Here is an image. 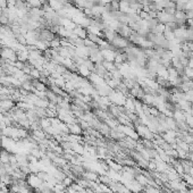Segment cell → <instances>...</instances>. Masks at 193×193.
<instances>
[{"mask_svg": "<svg viewBox=\"0 0 193 193\" xmlns=\"http://www.w3.org/2000/svg\"><path fill=\"white\" fill-rule=\"evenodd\" d=\"M56 38L55 33L49 30V28H41L40 32H39V40L41 41H47V42H51V40H53Z\"/></svg>", "mask_w": 193, "mask_h": 193, "instance_id": "7a4b0ae2", "label": "cell"}, {"mask_svg": "<svg viewBox=\"0 0 193 193\" xmlns=\"http://www.w3.org/2000/svg\"><path fill=\"white\" fill-rule=\"evenodd\" d=\"M17 0H7V7L10 8V7H15V4H16Z\"/></svg>", "mask_w": 193, "mask_h": 193, "instance_id": "44dd1931", "label": "cell"}, {"mask_svg": "<svg viewBox=\"0 0 193 193\" xmlns=\"http://www.w3.org/2000/svg\"><path fill=\"white\" fill-rule=\"evenodd\" d=\"M77 72L82 77H89L91 75V71L85 65H77Z\"/></svg>", "mask_w": 193, "mask_h": 193, "instance_id": "8992f818", "label": "cell"}, {"mask_svg": "<svg viewBox=\"0 0 193 193\" xmlns=\"http://www.w3.org/2000/svg\"><path fill=\"white\" fill-rule=\"evenodd\" d=\"M9 158H10V153L7 150H1L0 151V162L9 164Z\"/></svg>", "mask_w": 193, "mask_h": 193, "instance_id": "9c48e42d", "label": "cell"}, {"mask_svg": "<svg viewBox=\"0 0 193 193\" xmlns=\"http://www.w3.org/2000/svg\"><path fill=\"white\" fill-rule=\"evenodd\" d=\"M73 33L75 34V35H77L78 38H81V39H86V36H88V31H86V28L82 27V26H80V25H76V27L73 30Z\"/></svg>", "mask_w": 193, "mask_h": 193, "instance_id": "5b68a950", "label": "cell"}, {"mask_svg": "<svg viewBox=\"0 0 193 193\" xmlns=\"http://www.w3.org/2000/svg\"><path fill=\"white\" fill-rule=\"evenodd\" d=\"M28 9L30 8H41L42 4L40 2V0H26Z\"/></svg>", "mask_w": 193, "mask_h": 193, "instance_id": "8fae6325", "label": "cell"}, {"mask_svg": "<svg viewBox=\"0 0 193 193\" xmlns=\"http://www.w3.org/2000/svg\"><path fill=\"white\" fill-rule=\"evenodd\" d=\"M100 193H108V192H100Z\"/></svg>", "mask_w": 193, "mask_h": 193, "instance_id": "4316f807", "label": "cell"}, {"mask_svg": "<svg viewBox=\"0 0 193 193\" xmlns=\"http://www.w3.org/2000/svg\"><path fill=\"white\" fill-rule=\"evenodd\" d=\"M82 177L88 180L89 182H99V175L92 170H85Z\"/></svg>", "mask_w": 193, "mask_h": 193, "instance_id": "277c9868", "label": "cell"}, {"mask_svg": "<svg viewBox=\"0 0 193 193\" xmlns=\"http://www.w3.org/2000/svg\"><path fill=\"white\" fill-rule=\"evenodd\" d=\"M39 124H40V127L43 129V131L46 129H48L49 126H51L50 118H48V117H46V118H41L40 121H39Z\"/></svg>", "mask_w": 193, "mask_h": 193, "instance_id": "4fadbf2b", "label": "cell"}, {"mask_svg": "<svg viewBox=\"0 0 193 193\" xmlns=\"http://www.w3.org/2000/svg\"><path fill=\"white\" fill-rule=\"evenodd\" d=\"M135 180H137L139 183H140L142 186H145V185L148 184V182H149V180L147 178V176H144L143 174H137V176H135Z\"/></svg>", "mask_w": 193, "mask_h": 193, "instance_id": "5bb4252c", "label": "cell"}, {"mask_svg": "<svg viewBox=\"0 0 193 193\" xmlns=\"http://www.w3.org/2000/svg\"><path fill=\"white\" fill-rule=\"evenodd\" d=\"M68 129H69V133L71 134H76V135H82L83 134V129L82 127L80 126V124H77V123H73V124H68Z\"/></svg>", "mask_w": 193, "mask_h": 193, "instance_id": "3957f363", "label": "cell"}, {"mask_svg": "<svg viewBox=\"0 0 193 193\" xmlns=\"http://www.w3.org/2000/svg\"><path fill=\"white\" fill-rule=\"evenodd\" d=\"M16 56H17V60L18 61H23V63H26V60H28V50H18L16 51Z\"/></svg>", "mask_w": 193, "mask_h": 193, "instance_id": "52a82bcc", "label": "cell"}, {"mask_svg": "<svg viewBox=\"0 0 193 193\" xmlns=\"http://www.w3.org/2000/svg\"><path fill=\"white\" fill-rule=\"evenodd\" d=\"M96 1H98V5H102L104 6V5L110 4L113 0H96Z\"/></svg>", "mask_w": 193, "mask_h": 193, "instance_id": "7402d4cb", "label": "cell"}, {"mask_svg": "<svg viewBox=\"0 0 193 193\" xmlns=\"http://www.w3.org/2000/svg\"><path fill=\"white\" fill-rule=\"evenodd\" d=\"M74 182H75V181H74V178H73L72 176H66L64 180H63V182H61V183H63V184H64L66 188H69V186H71V185H72Z\"/></svg>", "mask_w": 193, "mask_h": 193, "instance_id": "d6986e66", "label": "cell"}, {"mask_svg": "<svg viewBox=\"0 0 193 193\" xmlns=\"http://www.w3.org/2000/svg\"><path fill=\"white\" fill-rule=\"evenodd\" d=\"M26 182H27V184L30 188H33V189H39L40 188V185L43 183V181L39 178V176L34 173H30L26 176Z\"/></svg>", "mask_w": 193, "mask_h": 193, "instance_id": "6da1fadb", "label": "cell"}, {"mask_svg": "<svg viewBox=\"0 0 193 193\" xmlns=\"http://www.w3.org/2000/svg\"><path fill=\"white\" fill-rule=\"evenodd\" d=\"M0 193H9V190H8V188L7 186H4L2 189L0 190Z\"/></svg>", "mask_w": 193, "mask_h": 193, "instance_id": "603a6c76", "label": "cell"}, {"mask_svg": "<svg viewBox=\"0 0 193 193\" xmlns=\"http://www.w3.org/2000/svg\"><path fill=\"white\" fill-rule=\"evenodd\" d=\"M102 65L105 66V68L107 69V72L111 73L114 72V71H116L117 69V66L115 63H113V61H107V60H104L102 61Z\"/></svg>", "mask_w": 193, "mask_h": 193, "instance_id": "30bf717a", "label": "cell"}, {"mask_svg": "<svg viewBox=\"0 0 193 193\" xmlns=\"http://www.w3.org/2000/svg\"><path fill=\"white\" fill-rule=\"evenodd\" d=\"M108 166H109V168L115 170V172H118V170L123 169V167H122L121 165H118L117 162H114V161H111V160H108Z\"/></svg>", "mask_w": 193, "mask_h": 193, "instance_id": "e0dca14e", "label": "cell"}, {"mask_svg": "<svg viewBox=\"0 0 193 193\" xmlns=\"http://www.w3.org/2000/svg\"><path fill=\"white\" fill-rule=\"evenodd\" d=\"M60 47H61V39L60 38L56 36L53 40H51V42H50V49H55V50H57V49L60 48Z\"/></svg>", "mask_w": 193, "mask_h": 193, "instance_id": "7c38bea8", "label": "cell"}, {"mask_svg": "<svg viewBox=\"0 0 193 193\" xmlns=\"http://www.w3.org/2000/svg\"><path fill=\"white\" fill-rule=\"evenodd\" d=\"M34 111L36 113L39 118H46L47 117V111H46V108H40V107H35L34 108Z\"/></svg>", "mask_w": 193, "mask_h": 193, "instance_id": "2e32d148", "label": "cell"}, {"mask_svg": "<svg viewBox=\"0 0 193 193\" xmlns=\"http://www.w3.org/2000/svg\"><path fill=\"white\" fill-rule=\"evenodd\" d=\"M4 73H5L4 68H2V67H1V66H0V76H2V74H4Z\"/></svg>", "mask_w": 193, "mask_h": 193, "instance_id": "d4e9b609", "label": "cell"}, {"mask_svg": "<svg viewBox=\"0 0 193 193\" xmlns=\"http://www.w3.org/2000/svg\"><path fill=\"white\" fill-rule=\"evenodd\" d=\"M188 67H190V68H192V69H193V59H190L189 65H188Z\"/></svg>", "mask_w": 193, "mask_h": 193, "instance_id": "cb8c5ba5", "label": "cell"}, {"mask_svg": "<svg viewBox=\"0 0 193 193\" xmlns=\"http://www.w3.org/2000/svg\"><path fill=\"white\" fill-rule=\"evenodd\" d=\"M32 84L36 91H47V90H48V89H47V85L44 84V83H42V82H40L39 80H33Z\"/></svg>", "mask_w": 193, "mask_h": 193, "instance_id": "ba28073f", "label": "cell"}, {"mask_svg": "<svg viewBox=\"0 0 193 193\" xmlns=\"http://www.w3.org/2000/svg\"><path fill=\"white\" fill-rule=\"evenodd\" d=\"M4 186H7V185H5L4 183H2V182H0V190L2 189V188H4Z\"/></svg>", "mask_w": 193, "mask_h": 193, "instance_id": "484cf974", "label": "cell"}, {"mask_svg": "<svg viewBox=\"0 0 193 193\" xmlns=\"http://www.w3.org/2000/svg\"><path fill=\"white\" fill-rule=\"evenodd\" d=\"M84 46H85V47H88L89 49H91V48H98V44L94 43V42H92L91 40H89L88 38H86V39H84Z\"/></svg>", "mask_w": 193, "mask_h": 193, "instance_id": "ffe728a7", "label": "cell"}, {"mask_svg": "<svg viewBox=\"0 0 193 193\" xmlns=\"http://www.w3.org/2000/svg\"><path fill=\"white\" fill-rule=\"evenodd\" d=\"M118 1H121V0H118Z\"/></svg>", "mask_w": 193, "mask_h": 193, "instance_id": "83f0119b", "label": "cell"}, {"mask_svg": "<svg viewBox=\"0 0 193 193\" xmlns=\"http://www.w3.org/2000/svg\"><path fill=\"white\" fill-rule=\"evenodd\" d=\"M99 182H100L101 184H105V185H110V183L113 182V180L108 176V175H106V176H99Z\"/></svg>", "mask_w": 193, "mask_h": 193, "instance_id": "ac0fdd59", "label": "cell"}, {"mask_svg": "<svg viewBox=\"0 0 193 193\" xmlns=\"http://www.w3.org/2000/svg\"><path fill=\"white\" fill-rule=\"evenodd\" d=\"M33 135H34L35 137H38V139H39L40 141L44 140V139H46V137H47V135H46V132H44L42 129H34V131H33Z\"/></svg>", "mask_w": 193, "mask_h": 193, "instance_id": "9a60e30c", "label": "cell"}]
</instances>
